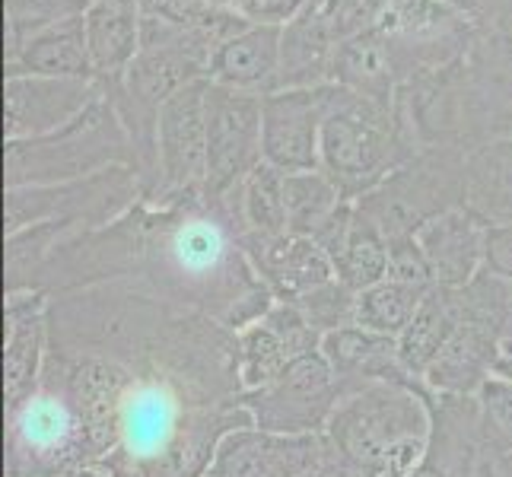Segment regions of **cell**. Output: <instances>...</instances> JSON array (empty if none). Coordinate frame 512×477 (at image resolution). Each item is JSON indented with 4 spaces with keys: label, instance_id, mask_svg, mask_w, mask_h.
Here are the masks:
<instances>
[{
    "label": "cell",
    "instance_id": "cell-12",
    "mask_svg": "<svg viewBox=\"0 0 512 477\" xmlns=\"http://www.w3.org/2000/svg\"><path fill=\"white\" fill-rule=\"evenodd\" d=\"M99 99L93 80L7 74L4 86V131L10 140L48 137L77 121Z\"/></svg>",
    "mask_w": 512,
    "mask_h": 477
},
{
    "label": "cell",
    "instance_id": "cell-20",
    "mask_svg": "<svg viewBox=\"0 0 512 477\" xmlns=\"http://www.w3.org/2000/svg\"><path fill=\"white\" fill-rule=\"evenodd\" d=\"M503 334L481 322H462L446 347L436 353L423 385L436 395H462L478 398L481 388L497 376Z\"/></svg>",
    "mask_w": 512,
    "mask_h": 477
},
{
    "label": "cell",
    "instance_id": "cell-9",
    "mask_svg": "<svg viewBox=\"0 0 512 477\" xmlns=\"http://www.w3.org/2000/svg\"><path fill=\"white\" fill-rule=\"evenodd\" d=\"M83 465V430L70 404L39 382V388L7 414V477H58Z\"/></svg>",
    "mask_w": 512,
    "mask_h": 477
},
{
    "label": "cell",
    "instance_id": "cell-6",
    "mask_svg": "<svg viewBox=\"0 0 512 477\" xmlns=\"http://www.w3.org/2000/svg\"><path fill=\"white\" fill-rule=\"evenodd\" d=\"M137 198V169L112 166L105 172L86 175L61 185H26L7 188V236L32 223L64 220L86 229H99L128 214Z\"/></svg>",
    "mask_w": 512,
    "mask_h": 477
},
{
    "label": "cell",
    "instance_id": "cell-35",
    "mask_svg": "<svg viewBox=\"0 0 512 477\" xmlns=\"http://www.w3.org/2000/svg\"><path fill=\"white\" fill-rule=\"evenodd\" d=\"M140 10L150 20H163L179 29H201L220 16L214 0H140Z\"/></svg>",
    "mask_w": 512,
    "mask_h": 477
},
{
    "label": "cell",
    "instance_id": "cell-42",
    "mask_svg": "<svg viewBox=\"0 0 512 477\" xmlns=\"http://www.w3.org/2000/svg\"><path fill=\"white\" fill-rule=\"evenodd\" d=\"M497 376L509 379L512 382V325L503 338V347H500V363H497Z\"/></svg>",
    "mask_w": 512,
    "mask_h": 477
},
{
    "label": "cell",
    "instance_id": "cell-5",
    "mask_svg": "<svg viewBox=\"0 0 512 477\" xmlns=\"http://www.w3.org/2000/svg\"><path fill=\"white\" fill-rule=\"evenodd\" d=\"M322 172L347 201H360L392 179L398 172V140L388 109L334 83L322 125Z\"/></svg>",
    "mask_w": 512,
    "mask_h": 477
},
{
    "label": "cell",
    "instance_id": "cell-2",
    "mask_svg": "<svg viewBox=\"0 0 512 477\" xmlns=\"http://www.w3.org/2000/svg\"><path fill=\"white\" fill-rule=\"evenodd\" d=\"M125 284L179 309L242 331L277 303L242 249L233 220L204 194L131 207L115 223L64 239L35 274L48 296Z\"/></svg>",
    "mask_w": 512,
    "mask_h": 477
},
{
    "label": "cell",
    "instance_id": "cell-13",
    "mask_svg": "<svg viewBox=\"0 0 512 477\" xmlns=\"http://www.w3.org/2000/svg\"><path fill=\"white\" fill-rule=\"evenodd\" d=\"M236 341L245 395L271 385L293 360L322 350V334L306 322L296 303H274L264 318L236 331Z\"/></svg>",
    "mask_w": 512,
    "mask_h": 477
},
{
    "label": "cell",
    "instance_id": "cell-38",
    "mask_svg": "<svg viewBox=\"0 0 512 477\" xmlns=\"http://www.w3.org/2000/svg\"><path fill=\"white\" fill-rule=\"evenodd\" d=\"M217 7H229L239 13L245 23H264V26H287L296 20L312 0H214Z\"/></svg>",
    "mask_w": 512,
    "mask_h": 477
},
{
    "label": "cell",
    "instance_id": "cell-41",
    "mask_svg": "<svg viewBox=\"0 0 512 477\" xmlns=\"http://www.w3.org/2000/svg\"><path fill=\"white\" fill-rule=\"evenodd\" d=\"M433 4L452 7L458 13H468V16H484L487 10H493V4H497V0H433Z\"/></svg>",
    "mask_w": 512,
    "mask_h": 477
},
{
    "label": "cell",
    "instance_id": "cell-10",
    "mask_svg": "<svg viewBox=\"0 0 512 477\" xmlns=\"http://www.w3.org/2000/svg\"><path fill=\"white\" fill-rule=\"evenodd\" d=\"M207 80H191L175 90L156 112V169L153 198L204 194L207 182Z\"/></svg>",
    "mask_w": 512,
    "mask_h": 477
},
{
    "label": "cell",
    "instance_id": "cell-8",
    "mask_svg": "<svg viewBox=\"0 0 512 477\" xmlns=\"http://www.w3.org/2000/svg\"><path fill=\"white\" fill-rule=\"evenodd\" d=\"M344 398V385L322 350L293 360L271 385L242 395L258 430L280 436H319Z\"/></svg>",
    "mask_w": 512,
    "mask_h": 477
},
{
    "label": "cell",
    "instance_id": "cell-28",
    "mask_svg": "<svg viewBox=\"0 0 512 477\" xmlns=\"http://www.w3.org/2000/svg\"><path fill=\"white\" fill-rule=\"evenodd\" d=\"M458 325H462V318H458L452 287H433L423 296L411 325L398 334V360L404 366V373L423 382L436 353L446 347Z\"/></svg>",
    "mask_w": 512,
    "mask_h": 477
},
{
    "label": "cell",
    "instance_id": "cell-24",
    "mask_svg": "<svg viewBox=\"0 0 512 477\" xmlns=\"http://www.w3.org/2000/svg\"><path fill=\"white\" fill-rule=\"evenodd\" d=\"M86 45L93 70L102 77L128 74L144 45V10L140 0H93L83 13Z\"/></svg>",
    "mask_w": 512,
    "mask_h": 477
},
{
    "label": "cell",
    "instance_id": "cell-7",
    "mask_svg": "<svg viewBox=\"0 0 512 477\" xmlns=\"http://www.w3.org/2000/svg\"><path fill=\"white\" fill-rule=\"evenodd\" d=\"M261 99L264 96L239 93L207 80V93H204V115H207L204 198L207 201L223 204L264 163Z\"/></svg>",
    "mask_w": 512,
    "mask_h": 477
},
{
    "label": "cell",
    "instance_id": "cell-21",
    "mask_svg": "<svg viewBox=\"0 0 512 477\" xmlns=\"http://www.w3.org/2000/svg\"><path fill=\"white\" fill-rule=\"evenodd\" d=\"M280 48H284V26L249 23L229 35L226 42H220L214 61H210L207 80L255 96L277 93Z\"/></svg>",
    "mask_w": 512,
    "mask_h": 477
},
{
    "label": "cell",
    "instance_id": "cell-4",
    "mask_svg": "<svg viewBox=\"0 0 512 477\" xmlns=\"http://www.w3.org/2000/svg\"><path fill=\"white\" fill-rule=\"evenodd\" d=\"M137 159L140 156L128 128L121 125L109 105L96 99L77 121H70L55 134L10 140L7 188L77 182L112 166H131Z\"/></svg>",
    "mask_w": 512,
    "mask_h": 477
},
{
    "label": "cell",
    "instance_id": "cell-40",
    "mask_svg": "<svg viewBox=\"0 0 512 477\" xmlns=\"http://www.w3.org/2000/svg\"><path fill=\"white\" fill-rule=\"evenodd\" d=\"M303 477H360V471L353 468L350 462H344V458L334 452V446L325 439V455H322V462L309 468Z\"/></svg>",
    "mask_w": 512,
    "mask_h": 477
},
{
    "label": "cell",
    "instance_id": "cell-3",
    "mask_svg": "<svg viewBox=\"0 0 512 477\" xmlns=\"http://www.w3.org/2000/svg\"><path fill=\"white\" fill-rule=\"evenodd\" d=\"M325 439L360 477H411L430 443L423 382H376L344 395Z\"/></svg>",
    "mask_w": 512,
    "mask_h": 477
},
{
    "label": "cell",
    "instance_id": "cell-33",
    "mask_svg": "<svg viewBox=\"0 0 512 477\" xmlns=\"http://www.w3.org/2000/svg\"><path fill=\"white\" fill-rule=\"evenodd\" d=\"M93 0H7V23H10V51L26 42L29 35L42 32L55 23L74 20L90 10Z\"/></svg>",
    "mask_w": 512,
    "mask_h": 477
},
{
    "label": "cell",
    "instance_id": "cell-23",
    "mask_svg": "<svg viewBox=\"0 0 512 477\" xmlns=\"http://www.w3.org/2000/svg\"><path fill=\"white\" fill-rule=\"evenodd\" d=\"M322 0L312 4L284 26V48H280V77L277 90H309V86L331 83L334 51H338Z\"/></svg>",
    "mask_w": 512,
    "mask_h": 477
},
{
    "label": "cell",
    "instance_id": "cell-17",
    "mask_svg": "<svg viewBox=\"0 0 512 477\" xmlns=\"http://www.w3.org/2000/svg\"><path fill=\"white\" fill-rule=\"evenodd\" d=\"M242 249L277 303H296L338 280L331 258L312 236H242Z\"/></svg>",
    "mask_w": 512,
    "mask_h": 477
},
{
    "label": "cell",
    "instance_id": "cell-14",
    "mask_svg": "<svg viewBox=\"0 0 512 477\" xmlns=\"http://www.w3.org/2000/svg\"><path fill=\"white\" fill-rule=\"evenodd\" d=\"M430 408V443L411 477H474L484 458V427L478 398L436 395L423 385Z\"/></svg>",
    "mask_w": 512,
    "mask_h": 477
},
{
    "label": "cell",
    "instance_id": "cell-36",
    "mask_svg": "<svg viewBox=\"0 0 512 477\" xmlns=\"http://www.w3.org/2000/svg\"><path fill=\"white\" fill-rule=\"evenodd\" d=\"M388 280H398V284H411L420 290H430L433 274L427 268V258H423L420 245L414 236H398L388 239Z\"/></svg>",
    "mask_w": 512,
    "mask_h": 477
},
{
    "label": "cell",
    "instance_id": "cell-15",
    "mask_svg": "<svg viewBox=\"0 0 512 477\" xmlns=\"http://www.w3.org/2000/svg\"><path fill=\"white\" fill-rule=\"evenodd\" d=\"M325 455V433L280 436L258 427L229 433L204 477H303Z\"/></svg>",
    "mask_w": 512,
    "mask_h": 477
},
{
    "label": "cell",
    "instance_id": "cell-32",
    "mask_svg": "<svg viewBox=\"0 0 512 477\" xmlns=\"http://www.w3.org/2000/svg\"><path fill=\"white\" fill-rule=\"evenodd\" d=\"M433 290V287H430ZM430 290H420L411 284H398V280H382V284L357 293V325L398 338V334L411 325L414 312L420 309L423 296Z\"/></svg>",
    "mask_w": 512,
    "mask_h": 477
},
{
    "label": "cell",
    "instance_id": "cell-19",
    "mask_svg": "<svg viewBox=\"0 0 512 477\" xmlns=\"http://www.w3.org/2000/svg\"><path fill=\"white\" fill-rule=\"evenodd\" d=\"M414 239L436 287H465L487 261V223L465 204L427 220Z\"/></svg>",
    "mask_w": 512,
    "mask_h": 477
},
{
    "label": "cell",
    "instance_id": "cell-37",
    "mask_svg": "<svg viewBox=\"0 0 512 477\" xmlns=\"http://www.w3.org/2000/svg\"><path fill=\"white\" fill-rule=\"evenodd\" d=\"M388 0H322V7L328 13V23L338 35V42L350 39V35L366 32L369 20L385 10Z\"/></svg>",
    "mask_w": 512,
    "mask_h": 477
},
{
    "label": "cell",
    "instance_id": "cell-34",
    "mask_svg": "<svg viewBox=\"0 0 512 477\" xmlns=\"http://www.w3.org/2000/svg\"><path fill=\"white\" fill-rule=\"evenodd\" d=\"M296 306L322 338L338 328L357 325V293L344 287L341 280H331V284L306 293L303 299H296Z\"/></svg>",
    "mask_w": 512,
    "mask_h": 477
},
{
    "label": "cell",
    "instance_id": "cell-43",
    "mask_svg": "<svg viewBox=\"0 0 512 477\" xmlns=\"http://www.w3.org/2000/svg\"><path fill=\"white\" fill-rule=\"evenodd\" d=\"M58 477H112V474H109V471H102V468H96V465H74V468L61 471Z\"/></svg>",
    "mask_w": 512,
    "mask_h": 477
},
{
    "label": "cell",
    "instance_id": "cell-1",
    "mask_svg": "<svg viewBox=\"0 0 512 477\" xmlns=\"http://www.w3.org/2000/svg\"><path fill=\"white\" fill-rule=\"evenodd\" d=\"M42 382L83 430V465L112 477H204L242 408L239 341L217 318L105 284L48 299Z\"/></svg>",
    "mask_w": 512,
    "mask_h": 477
},
{
    "label": "cell",
    "instance_id": "cell-31",
    "mask_svg": "<svg viewBox=\"0 0 512 477\" xmlns=\"http://www.w3.org/2000/svg\"><path fill=\"white\" fill-rule=\"evenodd\" d=\"M347 198L322 169L312 172H287L284 175V204L293 236H315L334 210Z\"/></svg>",
    "mask_w": 512,
    "mask_h": 477
},
{
    "label": "cell",
    "instance_id": "cell-27",
    "mask_svg": "<svg viewBox=\"0 0 512 477\" xmlns=\"http://www.w3.org/2000/svg\"><path fill=\"white\" fill-rule=\"evenodd\" d=\"M233 220L239 239L242 236H287V204H284V172L261 163L236 194L220 204Z\"/></svg>",
    "mask_w": 512,
    "mask_h": 477
},
{
    "label": "cell",
    "instance_id": "cell-30",
    "mask_svg": "<svg viewBox=\"0 0 512 477\" xmlns=\"http://www.w3.org/2000/svg\"><path fill=\"white\" fill-rule=\"evenodd\" d=\"M83 233L80 226L64 223V220H45V223H32L26 229H16L7 236V249H4V287L7 293H23L32 290L35 274L42 271V264L51 258V252L70 236Z\"/></svg>",
    "mask_w": 512,
    "mask_h": 477
},
{
    "label": "cell",
    "instance_id": "cell-18",
    "mask_svg": "<svg viewBox=\"0 0 512 477\" xmlns=\"http://www.w3.org/2000/svg\"><path fill=\"white\" fill-rule=\"evenodd\" d=\"M312 239L322 245L334 274L353 293H363L388 277V239L353 201L334 210Z\"/></svg>",
    "mask_w": 512,
    "mask_h": 477
},
{
    "label": "cell",
    "instance_id": "cell-22",
    "mask_svg": "<svg viewBox=\"0 0 512 477\" xmlns=\"http://www.w3.org/2000/svg\"><path fill=\"white\" fill-rule=\"evenodd\" d=\"M322 357L341 379L344 395L376 382H414L398 360V338L369 331L363 325H347L325 334Z\"/></svg>",
    "mask_w": 512,
    "mask_h": 477
},
{
    "label": "cell",
    "instance_id": "cell-11",
    "mask_svg": "<svg viewBox=\"0 0 512 477\" xmlns=\"http://www.w3.org/2000/svg\"><path fill=\"white\" fill-rule=\"evenodd\" d=\"M331 86L334 83L309 86V90H277L261 99L264 163L284 175L322 169V125Z\"/></svg>",
    "mask_w": 512,
    "mask_h": 477
},
{
    "label": "cell",
    "instance_id": "cell-39",
    "mask_svg": "<svg viewBox=\"0 0 512 477\" xmlns=\"http://www.w3.org/2000/svg\"><path fill=\"white\" fill-rule=\"evenodd\" d=\"M484 268H490L497 277H503L512 284V220L487 226V261H484Z\"/></svg>",
    "mask_w": 512,
    "mask_h": 477
},
{
    "label": "cell",
    "instance_id": "cell-44",
    "mask_svg": "<svg viewBox=\"0 0 512 477\" xmlns=\"http://www.w3.org/2000/svg\"><path fill=\"white\" fill-rule=\"evenodd\" d=\"M500 471H503V477H512V452L500 455Z\"/></svg>",
    "mask_w": 512,
    "mask_h": 477
},
{
    "label": "cell",
    "instance_id": "cell-26",
    "mask_svg": "<svg viewBox=\"0 0 512 477\" xmlns=\"http://www.w3.org/2000/svg\"><path fill=\"white\" fill-rule=\"evenodd\" d=\"M462 201L487 226L512 220V140L487 144L462 166Z\"/></svg>",
    "mask_w": 512,
    "mask_h": 477
},
{
    "label": "cell",
    "instance_id": "cell-16",
    "mask_svg": "<svg viewBox=\"0 0 512 477\" xmlns=\"http://www.w3.org/2000/svg\"><path fill=\"white\" fill-rule=\"evenodd\" d=\"M48 293L23 290L4 296V398L7 414L39 388L48 353Z\"/></svg>",
    "mask_w": 512,
    "mask_h": 477
},
{
    "label": "cell",
    "instance_id": "cell-25",
    "mask_svg": "<svg viewBox=\"0 0 512 477\" xmlns=\"http://www.w3.org/2000/svg\"><path fill=\"white\" fill-rule=\"evenodd\" d=\"M7 74H35V77H64V80H93V58L86 45L83 16L55 23L29 35L10 51Z\"/></svg>",
    "mask_w": 512,
    "mask_h": 477
},
{
    "label": "cell",
    "instance_id": "cell-29",
    "mask_svg": "<svg viewBox=\"0 0 512 477\" xmlns=\"http://www.w3.org/2000/svg\"><path fill=\"white\" fill-rule=\"evenodd\" d=\"M331 83L369 99L379 109H388V102H392V70H388V51L376 32L350 35L338 45Z\"/></svg>",
    "mask_w": 512,
    "mask_h": 477
}]
</instances>
